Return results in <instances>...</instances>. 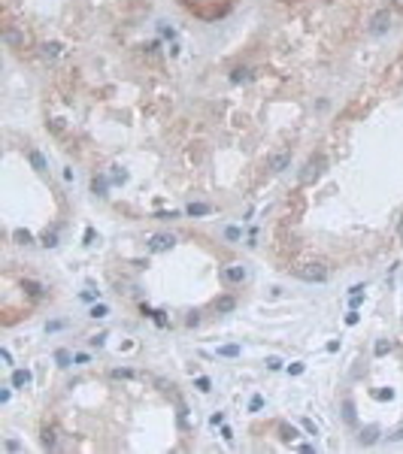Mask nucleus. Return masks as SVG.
<instances>
[{"mask_svg":"<svg viewBox=\"0 0 403 454\" xmlns=\"http://www.w3.org/2000/svg\"><path fill=\"white\" fill-rule=\"evenodd\" d=\"M388 28H391V12H388V9H379V12L370 18V34L379 37V34H385Z\"/></svg>","mask_w":403,"mask_h":454,"instance_id":"nucleus-3","label":"nucleus"},{"mask_svg":"<svg viewBox=\"0 0 403 454\" xmlns=\"http://www.w3.org/2000/svg\"><path fill=\"white\" fill-rule=\"evenodd\" d=\"M43 52H45V55H52V58H55V55L61 52V42H45V45H43Z\"/></svg>","mask_w":403,"mask_h":454,"instance_id":"nucleus-22","label":"nucleus"},{"mask_svg":"<svg viewBox=\"0 0 403 454\" xmlns=\"http://www.w3.org/2000/svg\"><path fill=\"white\" fill-rule=\"evenodd\" d=\"M185 324H188V327H197V324H200V315H197V312H191V315H188V321H185Z\"/></svg>","mask_w":403,"mask_h":454,"instance_id":"nucleus-33","label":"nucleus"},{"mask_svg":"<svg viewBox=\"0 0 403 454\" xmlns=\"http://www.w3.org/2000/svg\"><path fill=\"white\" fill-rule=\"evenodd\" d=\"M364 285H355V288H349V297H364Z\"/></svg>","mask_w":403,"mask_h":454,"instance_id":"nucleus-30","label":"nucleus"},{"mask_svg":"<svg viewBox=\"0 0 403 454\" xmlns=\"http://www.w3.org/2000/svg\"><path fill=\"white\" fill-rule=\"evenodd\" d=\"M224 236H227V240H240V227H227Z\"/></svg>","mask_w":403,"mask_h":454,"instance_id":"nucleus-32","label":"nucleus"},{"mask_svg":"<svg viewBox=\"0 0 403 454\" xmlns=\"http://www.w3.org/2000/svg\"><path fill=\"white\" fill-rule=\"evenodd\" d=\"M61 327H64V321H52V324L45 327V330H52V333H55V330H61Z\"/></svg>","mask_w":403,"mask_h":454,"instance_id":"nucleus-42","label":"nucleus"},{"mask_svg":"<svg viewBox=\"0 0 403 454\" xmlns=\"http://www.w3.org/2000/svg\"><path fill=\"white\" fill-rule=\"evenodd\" d=\"M224 279L233 282V285L243 282V279H246V267H240V264H236V267H227V270H224Z\"/></svg>","mask_w":403,"mask_h":454,"instance_id":"nucleus-9","label":"nucleus"},{"mask_svg":"<svg viewBox=\"0 0 403 454\" xmlns=\"http://www.w3.org/2000/svg\"><path fill=\"white\" fill-rule=\"evenodd\" d=\"M219 354H222V357H236V354H240V345H222Z\"/></svg>","mask_w":403,"mask_h":454,"instance_id":"nucleus-20","label":"nucleus"},{"mask_svg":"<svg viewBox=\"0 0 403 454\" xmlns=\"http://www.w3.org/2000/svg\"><path fill=\"white\" fill-rule=\"evenodd\" d=\"M233 306H236L233 297H219V300H216V309H219V312H233Z\"/></svg>","mask_w":403,"mask_h":454,"instance_id":"nucleus-12","label":"nucleus"},{"mask_svg":"<svg viewBox=\"0 0 403 454\" xmlns=\"http://www.w3.org/2000/svg\"><path fill=\"white\" fill-rule=\"evenodd\" d=\"M373 397H376V400H391V397H394V391H391V388H382V391H376Z\"/></svg>","mask_w":403,"mask_h":454,"instance_id":"nucleus-26","label":"nucleus"},{"mask_svg":"<svg viewBox=\"0 0 403 454\" xmlns=\"http://www.w3.org/2000/svg\"><path fill=\"white\" fill-rule=\"evenodd\" d=\"M43 246H45V248H55V246H58V233H55V230H52V233L45 230V233H43Z\"/></svg>","mask_w":403,"mask_h":454,"instance_id":"nucleus-18","label":"nucleus"},{"mask_svg":"<svg viewBox=\"0 0 403 454\" xmlns=\"http://www.w3.org/2000/svg\"><path fill=\"white\" fill-rule=\"evenodd\" d=\"M173 246H176V236L173 233H155L152 240H149V251H155V254L158 251H170Z\"/></svg>","mask_w":403,"mask_h":454,"instance_id":"nucleus-4","label":"nucleus"},{"mask_svg":"<svg viewBox=\"0 0 403 454\" xmlns=\"http://www.w3.org/2000/svg\"><path fill=\"white\" fill-rule=\"evenodd\" d=\"M291 164V152H276L270 161H267V166H270V173H282L285 166Z\"/></svg>","mask_w":403,"mask_h":454,"instance_id":"nucleus-5","label":"nucleus"},{"mask_svg":"<svg viewBox=\"0 0 403 454\" xmlns=\"http://www.w3.org/2000/svg\"><path fill=\"white\" fill-rule=\"evenodd\" d=\"M400 236H403V224H400Z\"/></svg>","mask_w":403,"mask_h":454,"instance_id":"nucleus-45","label":"nucleus"},{"mask_svg":"<svg viewBox=\"0 0 403 454\" xmlns=\"http://www.w3.org/2000/svg\"><path fill=\"white\" fill-rule=\"evenodd\" d=\"M358 321H361V315H358V312H355V309H352V312L346 315V324H349V327H355Z\"/></svg>","mask_w":403,"mask_h":454,"instance_id":"nucleus-28","label":"nucleus"},{"mask_svg":"<svg viewBox=\"0 0 403 454\" xmlns=\"http://www.w3.org/2000/svg\"><path fill=\"white\" fill-rule=\"evenodd\" d=\"M106 312H109V309L100 303V306H94V309H91V318H106Z\"/></svg>","mask_w":403,"mask_h":454,"instance_id":"nucleus-24","label":"nucleus"},{"mask_svg":"<svg viewBox=\"0 0 403 454\" xmlns=\"http://www.w3.org/2000/svg\"><path fill=\"white\" fill-rule=\"evenodd\" d=\"M91 191H94L97 197H106V179H94V182H91Z\"/></svg>","mask_w":403,"mask_h":454,"instance_id":"nucleus-16","label":"nucleus"},{"mask_svg":"<svg viewBox=\"0 0 403 454\" xmlns=\"http://www.w3.org/2000/svg\"><path fill=\"white\" fill-rule=\"evenodd\" d=\"M43 445L45 448H55V430H45V433H43Z\"/></svg>","mask_w":403,"mask_h":454,"instance_id":"nucleus-23","label":"nucleus"},{"mask_svg":"<svg viewBox=\"0 0 403 454\" xmlns=\"http://www.w3.org/2000/svg\"><path fill=\"white\" fill-rule=\"evenodd\" d=\"M6 448H9V451H18V448H21V445H18V442H15V439H6Z\"/></svg>","mask_w":403,"mask_h":454,"instance_id":"nucleus-43","label":"nucleus"},{"mask_svg":"<svg viewBox=\"0 0 403 454\" xmlns=\"http://www.w3.org/2000/svg\"><path fill=\"white\" fill-rule=\"evenodd\" d=\"M324 166H327V158L324 155H315L303 164V170H300V185H313L321 173H324Z\"/></svg>","mask_w":403,"mask_h":454,"instance_id":"nucleus-1","label":"nucleus"},{"mask_svg":"<svg viewBox=\"0 0 403 454\" xmlns=\"http://www.w3.org/2000/svg\"><path fill=\"white\" fill-rule=\"evenodd\" d=\"M0 361H3V364H6V367H9V364H12V354H9V351H6V348H0Z\"/></svg>","mask_w":403,"mask_h":454,"instance_id":"nucleus-35","label":"nucleus"},{"mask_svg":"<svg viewBox=\"0 0 403 454\" xmlns=\"http://www.w3.org/2000/svg\"><path fill=\"white\" fill-rule=\"evenodd\" d=\"M261 406H264V400H261V397L255 394V397H252V403H249V409H252V412H258V409H261Z\"/></svg>","mask_w":403,"mask_h":454,"instance_id":"nucleus-31","label":"nucleus"},{"mask_svg":"<svg viewBox=\"0 0 403 454\" xmlns=\"http://www.w3.org/2000/svg\"><path fill=\"white\" fill-rule=\"evenodd\" d=\"M303 370H306V367H303V364H291V367H288V372H291V375H300V372H303Z\"/></svg>","mask_w":403,"mask_h":454,"instance_id":"nucleus-36","label":"nucleus"},{"mask_svg":"<svg viewBox=\"0 0 403 454\" xmlns=\"http://www.w3.org/2000/svg\"><path fill=\"white\" fill-rule=\"evenodd\" d=\"M394 9H400V12H403V0H394Z\"/></svg>","mask_w":403,"mask_h":454,"instance_id":"nucleus-44","label":"nucleus"},{"mask_svg":"<svg viewBox=\"0 0 403 454\" xmlns=\"http://www.w3.org/2000/svg\"><path fill=\"white\" fill-rule=\"evenodd\" d=\"M373 351H376V357H382V354H388V351H391V342H385V339H379Z\"/></svg>","mask_w":403,"mask_h":454,"instance_id":"nucleus-21","label":"nucleus"},{"mask_svg":"<svg viewBox=\"0 0 403 454\" xmlns=\"http://www.w3.org/2000/svg\"><path fill=\"white\" fill-rule=\"evenodd\" d=\"M88 342H91V345H97V348H100V345H103V342H106V336H103V333H100V336H91V339H88Z\"/></svg>","mask_w":403,"mask_h":454,"instance_id":"nucleus-37","label":"nucleus"},{"mask_svg":"<svg viewBox=\"0 0 403 454\" xmlns=\"http://www.w3.org/2000/svg\"><path fill=\"white\" fill-rule=\"evenodd\" d=\"M34 372L31 370H12V388H31Z\"/></svg>","mask_w":403,"mask_h":454,"instance_id":"nucleus-6","label":"nucleus"},{"mask_svg":"<svg viewBox=\"0 0 403 454\" xmlns=\"http://www.w3.org/2000/svg\"><path fill=\"white\" fill-rule=\"evenodd\" d=\"M222 439H227V442L233 439V430H230V427H222Z\"/></svg>","mask_w":403,"mask_h":454,"instance_id":"nucleus-39","label":"nucleus"},{"mask_svg":"<svg viewBox=\"0 0 403 454\" xmlns=\"http://www.w3.org/2000/svg\"><path fill=\"white\" fill-rule=\"evenodd\" d=\"M267 367L270 370H282V361H279V357H267Z\"/></svg>","mask_w":403,"mask_h":454,"instance_id":"nucleus-34","label":"nucleus"},{"mask_svg":"<svg viewBox=\"0 0 403 454\" xmlns=\"http://www.w3.org/2000/svg\"><path fill=\"white\" fill-rule=\"evenodd\" d=\"M343 418H346L349 424H355V421H358V415H355V403H352V400H346V403H343Z\"/></svg>","mask_w":403,"mask_h":454,"instance_id":"nucleus-14","label":"nucleus"},{"mask_svg":"<svg viewBox=\"0 0 403 454\" xmlns=\"http://www.w3.org/2000/svg\"><path fill=\"white\" fill-rule=\"evenodd\" d=\"M194 385H197V391H200V394H209V391H212V381H209L206 375H197V381H194Z\"/></svg>","mask_w":403,"mask_h":454,"instance_id":"nucleus-17","label":"nucleus"},{"mask_svg":"<svg viewBox=\"0 0 403 454\" xmlns=\"http://www.w3.org/2000/svg\"><path fill=\"white\" fill-rule=\"evenodd\" d=\"M25 288H28V294H34V297H40V294H43L37 282H25Z\"/></svg>","mask_w":403,"mask_h":454,"instance_id":"nucleus-27","label":"nucleus"},{"mask_svg":"<svg viewBox=\"0 0 403 454\" xmlns=\"http://www.w3.org/2000/svg\"><path fill=\"white\" fill-rule=\"evenodd\" d=\"M209 421H212V424H216V427H219V424H224V415H222V412H219V415H212V418H209Z\"/></svg>","mask_w":403,"mask_h":454,"instance_id":"nucleus-41","label":"nucleus"},{"mask_svg":"<svg viewBox=\"0 0 403 454\" xmlns=\"http://www.w3.org/2000/svg\"><path fill=\"white\" fill-rule=\"evenodd\" d=\"M249 79H252V70H246V67H236L230 73V82H249Z\"/></svg>","mask_w":403,"mask_h":454,"instance_id":"nucleus-11","label":"nucleus"},{"mask_svg":"<svg viewBox=\"0 0 403 454\" xmlns=\"http://www.w3.org/2000/svg\"><path fill=\"white\" fill-rule=\"evenodd\" d=\"M112 182H128V173L122 170V173H112Z\"/></svg>","mask_w":403,"mask_h":454,"instance_id":"nucleus-40","label":"nucleus"},{"mask_svg":"<svg viewBox=\"0 0 403 454\" xmlns=\"http://www.w3.org/2000/svg\"><path fill=\"white\" fill-rule=\"evenodd\" d=\"M28 161H31V166H34L37 173H45V166H49V164H45V158H43L37 149H31V152H28Z\"/></svg>","mask_w":403,"mask_h":454,"instance_id":"nucleus-8","label":"nucleus"},{"mask_svg":"<svg viewBox=\"0 0 403 454\" xmlns=\"http://www.w3.org/2000/svg\"><path fill=\"white\" fill-rule=\"evenodd\" d=\"M300 424H303V430H306V433H313V436H315V433H318V430H315V424H313V421H310V418H303V421H300Z\"/></svg>","mask_w":403,"mask_h":454,"instance_id":"nucleus-29","label":"nucleus"},{"mask_svg":"<svg viewBox=\"0 0 403 454\" xmlns=\"http://www.w3.org/2000/svg\"><path fill=\"white\" fill-rule=\"evenodd\" d=\"M379 433H382V430H379L376 424H370V427L361 430V436H358V439H361V445H373V442L379 439Z\"/></svg>","mask_w":403,"mask_h":454,"instance_id":"nucleus-7","label":"nucleus"},{"mask_svg":"<svg viewBox=\"0 0 403 454\" xmlns=\"http://www.w3.org/2000/svg\"><path fill=\"white\" fill-rule=\"evenodd\" d=\"M294 276L303 282H327V267L324 264H303L294 270Z\"/></svg>","mask_w":403,"mask_h":454,"instance_id":"nucleus-2","label":"nucleus"},{"mask_svg":"<svg viewBox=\"0 0 403 454\" xmlns=\"http://www.w3.org/2000/svg\"><path fill=\"white\" fill-rule=\"evenodd\" d=\"M185 212H188V215H209V212H212V206H209V203H191Z\"/></svg>","mask_w":403,"mask_h":454,"instance_id":"nucleus-13","label":"nucleus"},{"mask_svg":"<svg viewBox=\"0 0 403 454\" xmlns=\"http://www.w3.org/2000/svg\"><path fill=\"white\" fill-rule=\"evenodd\" d=\"M388 439H391V442H400V439H403V427H397V430H394V433H391Z\"/></svg>","mask_w":403,"mask_h":454,"instance_id":"nucleus-38","label":"nucleus"},{"mask_svg":"<svg viewBox=\"0 0 403 454\" xmlns=\"http://www.w3.org/2000/svg\"><path fill=\"white\" fill-rule=\"evenodd\" d=\"M55 361H58V367H70V364L76 361V354H70L67 348H58L55 351Z\"/></svg>","mask_w":403,"mask_h":454,"instance_id":"nucleus-10","label":"nucleus"},{"mask_svg":"<svg viewBox=\"0 0 403 454\" xmlns=\"http://www.w3.org/2000/svg\"><path fill=\"white\" fill-rule=\"evenodd\" d=\"M279 433H282V439H285V442H294L297 439V430L294 427H279Z\"/></svg>","mask_w":403,"mask_h":454,"instance_id":"nucleus-19","label":"nucleus"},{"mask_svg":"<svg viewBox=\"0 0 403 454\" xmlns=\"http://www.w3.org/2000/svg\"><path fill=\"white\" fill-rule=\"evenodd\" d=\"M112 378H134V370H112Z\"/></svg>","mask_w":403,"mask_h":454,"instance_id":"nucleus-25","label":"nucleus"},{"mask_svg":"<svg viewBox=\"0 0 403 454\" xmlns=\"http://www.w3.org/2000/svg\"><path fill=\"white\" fill-rule=\"evenodd\" d=\"M12 240H15L18 246H31V243H34V236H31L28 230H15V233H12Z\"/></svg>","mask_w":403,"mask_h":454,"instance_id":"nucleus-15","label":"nucleus"}]
</instances>
